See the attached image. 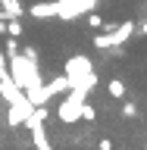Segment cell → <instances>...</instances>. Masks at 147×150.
<instances>
[{
	"mask_svg": "<svg viewBox=\"0 0 147 150\" xmlns=\"http://www.w3.org/2000/svg\"><path fill=\"white\" fill-rule=\"evenodd\" d=\"M141 35H147V22H144V25H141Z\"/></svg>",
	"mask_w": 147,
	"mask_h": 150,
	"instance_id": "13",
	"label": "cell"
},
{
	"mask_svg": "<svg viewBox=\"0 0 147 150\" xmlns=\"http://www.w3.org/2000/svg\"><path fill=\"white\" fill-rule=\"evenodd\" d=\"M97 147H100V150H113V141L110 138H100V141H97Z\"/></svg>",
	"mask_w": 147,
	"mask_h": 150,
	"instance_id": "12",
	"label": "cell"
},
{
	"mask_svg": "<svg viewBox=\"0 0 147 150\" xmlns=\"http://www.w3.org/2000/svg\"><path fill=\"white\" fill-rule=\"evenodd\" d=\"M69 88H72V84H69V78H66V75H56V78L44 81V88H41V103H47L50 97H60V94H66Z\"/></svg>",
	"mask_w": 147,
	"mask_h": 150,
	"instance_id": "5",
	"label": "cell"
},
{
	"mask_svg": "<svg viewBox=\"0 0 147 150\" xmlns=\"http://www.w3.org/2000/svg\"><path fill=\"white\" fill-rule=\"evenodd\" d=\"M25 13H28V16H35V19L56 16V13H60V0H50V3H35V6H28Z\"/></svg>",
	"mask_w": 147,
	"mask_h": 150,
	"instance_id": "6",
	"label": "cell"
},
{
	"mask_svg": "<svg viewBox=\"0 0 147 150\" xmlns=\"http://www.w3.org/2000/svg\"><path fill=\"white\" fill-rule=\"evenodd\" d=\"M91 88H94V81H85V84H75V88L66 91L63 103L56 106V119L63 122V125H72V122L82 119V103H85V97L91 94Z\"/></svg>",
	"mask_w": 147,
	"mask_h": 150,
	"instance_id": "1",
	"label": "cell"
},
{
	"mask_svg": "<svg viewBox=\"0 0 147 150\" xmlns=\"http://www.w3.org/2000/svg\"><path fill=\"white\" fill-rule=\"evenodd\" d=\"M35 112V103L28 100V97H22V100H16V103H9V116H6V122L16 128V125H25V119Z\"/></svg>",
	"mask_w": 147,
	"mask_h": 150,
	"instance_id": "4",
	"label": "cell"
},
{
	"mask_svg": "<svg viewBox=\"0 0 147 150\" xmlns=\"http://www.w3.org/2000/svg\"><path fill=\"white\" fill-rule=\"evenodd\" d=\"M82 119H85V122H94V119H97V106H91V103L85 100V103H82Z\"/></svg>",
	"mask_w": 147,
	"mask_h": 150,
	"instance_id": "8",
	"label": "cell"
},
{
	"mask_svg": "<svg viewBox=\"0 0 147 150\" xmlns=\"http://www.w3.org/2000/svg\"><path fill=\"white\" fill-rule=\"evenodd\" d=\"M107 91H110V97L122 100V97H125V81H119V78H113V81L107 84Z\"/></svg>",
	"mask_w": 147,
	"mask_h": 150,
	"instance_id": "7",
	"label": "cell"
},
{
	"mask_svg": "<svg viewBox=\"0 0 147 150\" xmlns=\"http://www.w3.org/2000/svg\"><path fill=\"white\" fill-rule=\"evenodd\" d=\"M122 116H125V119H135V116H138V106L131 100H125V97H122Z\"/></svg>",
	"mask_w": 147,
	"mask_h": 150,
	"instance_id": "9",
	"label": "cell"
},
{
	"mask_svg": "<svg viewBox=\"0 0 147 150\" xmlns=\"http://www.w3.org/2000/svg\"><path fill=\"white\" fill-rule=\"evenodd\" d=\"M131 31H135V22L116 25L113 31H107V35H94V47H97V50H113V47L125 44V41L131 38Z\"/></svg>",
	"mask_w": 147,
	"mask_h": 150,
	"instance_id": "3",
	"label": "cell"
},
{
	"mask_svg": "<svg viewBox=\"0 0 147 150\" xmlns=\"http://www.w3.org/2000/svg\"><path fill=\"white\" fill-rule=\"evenodd\" d=\"M88 22H91V25H94V28H107V22H103V19H100V16H94V13H91V16H88Z\"/></svg>",
	"mask_w": 147,
	"mask_h": 150,
	"instance_id": "11",
	"label": "cell"
},
{
	"mask_svg": "<svg viewBox=\"0 0 147 150\" xmlns=\"http://www.w3.org/2000/svg\"><path fill=\"white\" fill-rule=\"evenodd\" d=\"M6 35L9 38H22V25H19L16 19H6Z\"/></svg>",
	"mask_w": 147,
	"mask_h": 150,
	"instance_id": "10",
	"label": "cell"
},
{
	"mask_svg": "<svg viewBox=\"0 0 147 150\" xmlns=\"http://www.w3.org/2000/svg\"><path fill=\"white\" fill-rule=\"evenodd\" d=\"M144 150H147V138H144Z\"/></svg>",
	"mask_w": 147,
	"mask_h": 150,
	"instance_id": "14",
	"label": "cell"
},
{
	"mask_svg": "<svg viewBox=\"0 0 147 150\" xmlns=\"http://www.w3.org/2000/svg\"><path fill=\"white\" fill-rule=\"evenodd\" d=\"M63 75L69 78V84H85V81H97V75H94V69H91V59L88 56H69L66 59V69H63Z\"/></svg>",
	"mask_w": 147,
	"mask_h": 150,
	"instance_id": "2",
	"label": "cell"
}]
</instances>
